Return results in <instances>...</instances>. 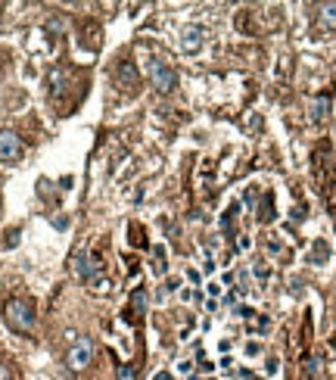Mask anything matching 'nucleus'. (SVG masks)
Instances as JSON below:
<instances>
[{"label": "nucleus", "instance_id": "nucleus-1", "mask_svg": "<svg viewBox=\"0 0 336 380\" xmlns=\"http://www.w3.org/2000/svg\"><path fill=\"white\" fill-rule=\"evenodd\" d=\"M4 315H7L10 327H16V330H31L34 327V318H37L34 315V306H31L28 299H10Z\"/></svg>", "mask_w": 336, "mask_h": 380}, {"label": "nucleus", "instance_id": "nucleus-12", "mask_svg": "<svg viewBox=\"0 0 336 380\" xmlns=\"http://www.w3.org/2000/svg\"><path fill=\"white\" fill-rule=\"evenodd\" d=\"M131 302H134V312H143V306H146V293H143V290H134Z\"/></svg>", "mask_w": 336, "mask_h": 380}, {"label": "nucleus", "instance_id": "nucleus-6", "mask_svg": "<svg viewBox=\"0 0 336 380\" xmlns=\"http://www.w3.org/2000/svg\"><path fill=\"white\" fill-rule=\"evenodd\" d=\"M181 47L190 50V53H196V50L203 47V28H199V25H190V28H187L184 37H181Z\"/></svg>", "mask_w": 336, "mask_h": 380}, {"label": "nucleus", "instance_id": "nucleus-5", "mask_svg": "<svg viewBox=\"0 0 336 380\" xmlns=\"http://www.w3.org/2000/svg\"><path fill=\"white\" fill-rule=\"evenodd\" d=\"M22 156V140L16 131H0V162H16Z\"/></svg>", "mask_w": 336, "mask_h": 380}, {"label": "nucleus", "instance_id": "nucleus-9", "mask_svg": "<svg viewBox=\"0 0 336 380\" xmlns=\"http://www.w3.org/2000/svg\"><path fill=\"white\" fill-rule=\"evenodd\" d=\"M327 256H330L327 243H324V240H318V243L311 246V262H315V265H321V262H327Z\"/></svg>", "mask_w": 336, "mask_h": 380}, {"label": "nucleus", "instance_id": "nucleus-16", "mask_svg": "<svg viewBox=\"0 0 336 380\" xmlns=\"http://www.w3.org/2000/svg\"><path fill=\"white\" fill-rule=\"evenodd\" d=\"M240 377H243V380H258V377H255V374H249V371H240Z\"/></svg>", "mask_w": 336, "mask_h": 380}, {"label": "nucleus", "instance_id": "nucleus-3", "mask_svg": "<svg viewBox=\"0 0 336 380\" xmlns=\"http://www.w3.org/2000/svg\"><path fill=\"white\" fill-rule=\"evenodd\" d=\"M149 75H153V88H156L159 94H171V91L177 88V75H174V69L165 66V62H153V66H149Z\"/></svg>", "mask_w": 336, "mask_h": 380}, {"label": "nucleus", "instance_id": "nucleus-11", "mask_svg": "<svg viewBox=\"0 0 336 380\" xmlns=\"http://www.w3.org/2000/svg\"><path fill=\"white\" fill-rule=\"evenodd\" d=\"M321 22L324 25H336V4H324L321 7Z\"/></svg>", "mask_w": 336, "mask_h": 380}, {"label": "nucleus", "instance_id": "nucleus-8", "mask_svg": "<svg viewBox=\"0 0 336 380\" xmlns=\"http://www.w3.org/2000/svg\"><path fill=\"white\" fill-rule=\"evenodd\" d=\"M119 85H122V88H134V85H137V72H134L131 62H122V66H119Z\"/></svg>", "mask_w": 336, "mask_h": 380}, {"label": "nucleus", "instance_id": "nucleus-17", "mask_svg": "<svg viewBox=\"0 0 336 380\" xmlns=\"http://www.w3.org/2000/svg\"><path fill=\"white\" fill-rule=\"evenodd\" d=\"M153 380H171V374H165V371H159V374H156Z\"/></svg>", "mask_w": 336, "mask_h": 380}, {"label": "nucleus", "instance_id": "nucleus-13", "mask_svg": "<svg viewBox=\"0 0 336 380\" xmlns=\"http://www.w3.org/2000/svg\"><path fill=\"white\" fill-rule=\"evenodd\" d=\"M119 380H134V365H122L119 368Z\"/></svg>", "mask_w": 336, "mask_h": 380}, {"label": "nucleus", "instance_id": "nucleus-2", "mask_svg": "<svg viewBox=\"0 0 336 380\" xmlns=\"http://www.w3.org/2000/svg\"><path fill=\"white\" fill-rule=\"evenodd\" d=\"M91 358H94V343H91L87 336H81L78 343L69 349V355H65V362H69L72 371H84V368L91 365Z\"/></svg>", "mask_w": 336, "mask_h": 380}, {"label": "nucleus", "instance_id": "nucleus-14", "mask_svg": "<svg viewBox=\"0 0 336 380\" xmlns=\"http://www.w3.org/2000/svg\"><path fill=\"white\" fill-rule=\"evenodd\" d=\"M0 380H16V374H13L10 365H0Z\"/></svg>", "mask_w": 336, "mask_h": 380}, {"label": "nucleus", "instance_id": "nucleus-4", "mask_svg": "<svg viewBox=\"0 0 336 380\" xmlns=\"http://www.w3.org/2000/svg\"><path fill=\"white\" fill-rule=\"evenodd\" d=\"M100 271H103V262L100 256H87V252H78L75 256V275H78L81 281H100Z\"/></svg>", "mask_w": 336, "mask_h": 380}, {"label": "nucleus", "instance_id": "nucleus-7", "mask_svg": "<svg viewBox=\"0 0 336 380\" xmlns=\"http://www.w3.org/2000/svg\"><path fill=\"white\" fill-rule=\"evenodd\" d=\"M327 116H330V97L321 94V97H315V103H311V122H327Z\"/></svg>", "mask_w": 336, "mask_h": 380}, {"label": "nucleus", "instance_id": "nucleus-10", "mask_svg": "<svg viewBox=\"0 0 336 380\" xmlns=\"http://www.w3.org/2000/svg\"><path fill=\"white\" fill-rule=\"evenodd\" d=\"M274 218V197L268 194L265 203H261V212H258V221H271Z\"/></svg>", "mask_w": 336, "mask_h": 380}, {"label": "nucleus", "instance_id": "nucleus-15", "mask_svg": "<svg viewBox=\"0 0 336 380\" xmlns=\"http://www.w3.org/2000/svg\"><path fill=\"white\" fill-rule=\"evenodd\" d=\"M237 315H240V318H252L255 309H252V306H237Z\"/></svg>", "mask_w": 336, "mask_h": 380}]
</instances>
